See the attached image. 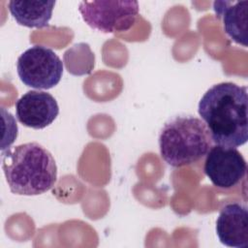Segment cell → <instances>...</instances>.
Returning a JSON list of instances; mask_svg holds the SVG:
<instances>
[{
  "label": "cell",
  "instance_id": "6da1fadb",
  "mask_svg": "<svg viewBox=\"0 0 248 248\" xmlns=\"http://www.w3.org/2000/svg\"><path fill=\"white\" fill-rule=\"evenodd\" d=\"M247 87L221 82L202 97L198 111L216 144L237 147L248 140Z\"/></svg>",
  "mask_w": 248,
  "mask_h": 248
},
{
  "label": "cell",
  "instance_id": "7a4b0ae2",
  "mask_svg": "<svg viewBox=\"0 0 248 248\" xmlns=\"http://www.w3.org/2000/svg\"><path fill=\"white\" fill-rule=\"evenodd\" d=\"M2 170L11 192L21 196L41 195L57 180L54 158L38 142L2 150Z\"/></svg>",
  "mask_w": 248,
  "mask_h": 248
},
{
  "label": "cell",
  "instance_id": "3957f363",
  "mask_svg": "<svg viewBox=\"0 0 248 248\" xmlns=\"http://www.w3.org/2000/svg\"><path fill=\"white\" fill-rule=\"evenodd\" d=\"M211 143V135L205 123L192 115L170 119L159 135L161 157L174 168L196 163L206 155Z\"/></svg>",
  "mask_w": 248,
  "mask_h": 248
},
{
  "label": "cell",
  "instance_id": "277c9868",
  "mask_svg": "<svg viewBox=\"0 0 248 248\" xmlns=\"http://www.w3.org/2000/svg\"><path fill=\"white\" fill-rule=\"evenodd\" d=\"M78 11L83 20L91 28L103 33H115L129 30L139 15L137 1H82Z\"/></svg>",
  "mask_w": 248,
  "mask_h": 248
},
{
  "label": "cell",
  "instance_id": "5b68a950",
  "mask_svg": "<svg viewBox=\"0 0 248 248\" xmlns=\"http://www.w3.org/2000/svg\"><path fill=\"white\" fill-rule=\"evenodd\" d=\"M16 71L25 85L35 89H50L62 78L63 63L52 49L33 46L17 58Z\"/></svg>",
  "mask_w": 248,
  "mask_h": 248
},
{
  "label": "cell",
  "instance_id": "8992f818",
  "mask_svg": "<svg viewBox=\"0 0 248 248\" xmlns=\"http://www.w3.org/2000/svg\"><path fill=\"white\" fill-rule=\"evenodd\" d=\"M203 170L214 186L230 189L245 177L247 164L235 147L216 144L206 153Z\"/></svg>",
  "mask_w": 248,
  "mask_h": 248
},
{
  "label": "cell",
  "instance_id": "52a82bcc",
  "mask_svg": "<svg viewBox=\"0 0 248 248\" xmlns=\"http://www.w3.org/2000/svg\"><path fill=\"white\" fill-rule=\"evenodd\" d=\"M59 113L55 98L44 91H28L16 103V116L24 126L40 130L50 125Z\"/></svg>",
  "mask_w": 248,
  "mask_h": 248
},
{
  "label": "cell",
  "instance_id": "ba28073f",
  "mask_svg": "<svg viewBox=\"0 0 248 248\" xmlns=\"http://www.w3.org/2000/svg\"><path fill=\"white\" fill-rule=\"evenodd\" d=\"M216 233L222 244L232 248L248 246V211L238 202L226 204L216 221Z\"/></svg>",
  "mask_w": 248,
  "mask_h": 248
},
{
  "label": "cell",
  "instance_id": "9c48e42d",
  "mask_svg": "<svg viewBox=\"0 0 248 248\" xmlns=\"http://www.w3.org/2000/svg\"><path fill=\"white\" fill-rule=\"evenodd\" d=\"M214 11L223 20L224 30L236 44L247 46L248 1H216Z\"/></svg>",
  "mask_w": 248,
  "mask_h": 248
},
{
  "label": "cell",
  "instance_id": "30bf717a",
  "mask_svg": "<svg viewBox=\"0 0 248 248\" xmlns=\"http://www.w3.org/2000/svg\"><path fill=\"white\" fill-rule=\"evenodd\" d=\"M9 11L16 22L29 28H45L52 16L55 1H16L8 3Z\"/></svg>",
  "mask_w": 248,
  "mask_h": 248
}]
</instances>
